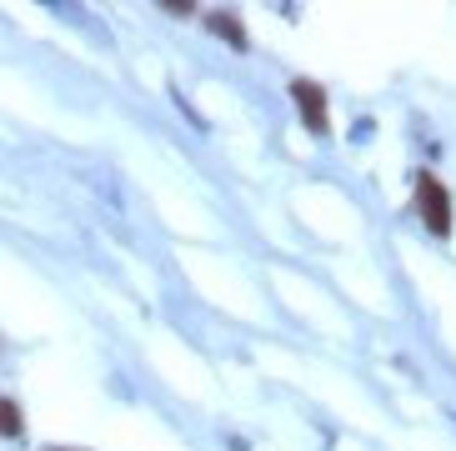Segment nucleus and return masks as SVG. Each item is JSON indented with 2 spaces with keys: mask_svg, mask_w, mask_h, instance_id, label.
Returning a JSON list of instances; mask_svg holds the SVG:
<instances>
[{
  "mask_svg": "<svg viewBox=\"0 0 456 451\" xmlns=\"http://www.w3.org/2000/svg\"><path fill=\"white\" fill-rule=\"evenodd\" d=\"M416 211H421L431 236H452V191H446L431 171L416 176Z\"/></svg>",
  "mask_w": 456,
  "mask_h": 451,
  "instance_id": "f257e3e1",
  "label": "nucleus"
},
{
  "mask_svg": "<svg viewBox=\"0 0 456 451\" xmlns=\"http://www.w3.org/2000/svg\"><path fill=\"white\" fill-rule=\"evenodd\" d=\"M291 101L301 106V126H306L311 135H322L326 131V91H322V86L306 80V76H296L291 80Z\"/></svg>",
  "mask_w": 456,
  "mask_h": 451,
  "instance_id": "f03ea898",
  "label": "nucleus"
},
{
  "mask_svg": "<svg viewBox=\"0 0 456 451\" xmlns=\"http://www.w3.org/2000/svg\"><path fill=\"white\" fill-rule=\"evenodd\" d=\"M206 30H216V36L226 40L231 51H246V45H251V36H246V26L236 20V15H226V11H211V15H206Z\"/></svg>",
  "mask_w": 456,
  "mask_h": 451,
  "instance_id": "7ed1b4c3",
  "label": "nucleus"
},
{
  "mask_svg": "<svg viewBox=\"0 0 456 451\" xmlns=\"http://www.w3.org/2000/svg\"><path fill=\"white\" fill-rule=\"evenodd\" d=\"M26 431V416H20V406H15L11 397H0V437H20Z\"/></svg>",
  "mask_w": 456,
  "mask_h": 451,
  "instance_id": "20e7f679",
  "label": "nucleus"
},
{
  "mask_svg": "<svg viewBox=\"0 0 456 451\" xmlns=\"http://www.w3.org/2000/svg\"><path fill=\"white\" fill-rule=\"evenodd\" d=\"M45 451H66V447H45Z\"/></svg>",
  "mask_w": 456,
  "mask_h": 451,
  "instance_id": "39448f33",
  "label": "nucleus"
}]
</instances>
